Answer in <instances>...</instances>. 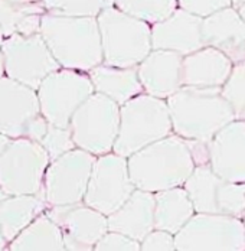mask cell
<instances>
[{
    "mask_svg": "<svg viewBox=\"0 0 245 251\" xmlns=\"http://www.w3.org/2000/svg\"><path fill=\"white\" fill-rule=\"evenodd\" d=\"M107 224L110 231L140 243L154 228V194L136 188L122 206L107 215Z\"/></svg>",
    "mask_w": 245,
    "mask_h": 251,
    "instance_id": "44dd1931",
    "label": "cell"
},
{
    "mask_svg": "<svg viewBox=\"0 0 245 251\" xmlns=\"http://www.w3.org/2000/svg\"><path fill=\"white\" fill-rule=\"evenodd\" d=\"M88 76L94 85V91L122 105L131 97L143 93L136 67L120 68L99 64L88 71Z\"/></svg>",
    "mask_w": 245,
    "mask_h": 251,
    "instance_id": "7402d4cb",
    "label": "cell"
},
{
    "mask_svg": "<svg viewBox=\"0 0 245 251\" xmlns=\"http://www.w3.org/2000/svg\"><path fill=\"white\" fill-rule=\"evenodd\" d=\"M237 10H238V13H240V16L243 18V21L245 22V3H243L240 7H237Z\"/></svg>",
    "mask_w": 245,
    "mask_h": 251,
    "instance_id": "74e56055",
    "label": "cell"
},
{
    "mask_svg": "<svg viewBox=\"0 0 245 251\" xmlns=\"http://www.w3.org/2000/svg\"><path fill=\"white\" fill-rule=\"evenodd\" d=\"M143 251H174V235L159 228H153L140 241Z\"/></svg>",
    "mask_w": 245,
    "mask_h": 251,
    "instance_id": "1f68e13d",
    "label": "cell"
},
{
    "mask_svg": "<svg viewBox=\"0 0 245 251\" xmlns=\"http://www.w3.org/2000/svg\"><path fill=\"white\" fill-rule=\"evenodd\" d=\"M177 6L203 18L214 13L215 10L231 6V0H177Z\"/></svg>",
    "mask_w": 245,
    "mask_h": 251,
    "instance_id": "d6a6232c",
    "label": "cell"
},
{
    "mask_svg": "<svg viewBox=\"0 0 245 251\" xmlns=\"http://www.w3.org/2000/svg\"><path fill=\"white\" fill-rule=\"evenodd\" d=\"M182 55L173 50H151L136 67L143 93L166 100L182 87Z\"/></svg>",
    "mask_w": 245,
    "mask_h": 251,
    "instance_id": "d6986e66",
    "label": "cell"
},
{
    "mask_svg": "<svg viewBox=\"0 0 245 251\" xmlns=\"http://www.w3.org/2000/svg\"><path fill=\"white\" fill-rule=\"evenodd\" d=\"M202 41L226 55L232 64L245 61V22L234 6H226L202 18Z\"/></svg>",
    "mask_w": 245,
    "mask_h": 251,
    "instance_id": "e0dca14e",
    "label": "cell"
},
{
    "mask_svg": "<svg viewBox=\"0 0 245 251\" xmlns=\"http://www.w3.org/2000/svg\"><path fill=\"white\" fill-rule=\"evenodd\" d=\"M195 212L223 214L243 218L245 212V183L222 179L209 166L196 165L183 183Z\"/></svg>",
    "mask_w": 245,
    "mask_h": 251,
    "instance_id": "7c38bea8",
    "label": "cell"
},
{
    "mask_svg": "<svg viewBox=\"0 0 245 251\" xmlns=\"http://www.w3.org/2000/svg\"><path fill=\"white\" fill-rule=\"evenodd\" d=\"M202 18L177 7L166 19L151 25V50H173L182 56L203 45Z\"/></svg>",
    "mask_w": 245,
    "mask_h": 251,
    "instance_id": "ac0fdd59",
    "label": "cell"
},
{
    "mask_svg": "<svg viewBox=\"0 0 245 251\" xmlns=\"http://www.w3.org/2000/svg\"><path fill=\"white\" fill-rule=\"evenodd\" d=\"M9 1H15V3H33V1H41V0H9Z\"/></svg>",
    "mask_w": 245,
    "mask_h": 251,
    "instance_id": "7bdbcfd3",
    "label": "cell"
},
{
    "mask_svg": "<svg viewBox=\"0 0 245 251\" xmlns=\"http://www.w3.org/2000/svg\"><path fill=\"white\" fill-rule=\"evenodd\" d=\"M42 1L33 3H15L9 0H0V27L4 38L16 33V27L24 16L30 13H45Z\"/></svg>",
    "mask_w": 245,
    "mask_h": 251,
    "instance_id": "83f0119b",
    "label": "cell"
},
{
    "mask_svg": "<svg viewBox=\"0 0 245 251\" xmlns=\"http://www.w3.org/2000/svg\"><path fill=\"white\" fill-rule=\"evenodd\" d=\"M44 194L9 195L0 203V232L9 244L39 214L45 212Z\"/></svg>",
    "mask_w": 245,
    "mask_h": 251,
    "instance_id": "603a6c76",
    "label": "cell"
},
{
    "mask_svg": "<svg viewBox=\"0 0 245 251\" xmlns=\"http://www.w3.org/2000/svg\"><path fill=\"white\" fill-rule=\"evenodd\" d=\"M3 39H4V35H3V30H1V27H0V48H1Z\"/></svg>",
    "mask_w": 245,
    "mask_h": 251,
    "instance_id": "ee69618b",
    "label": "cell"
},
{
    "mask_svg": "<svg viewBox=\"0 0 245 251\" xmlns=\"http://www.w3.org/2000/svg\"><path fill=\"white\" fill-rule=\"evenodd\" d=\"M188 148L191 151L192 159L195 165H206L209 163V149H208V142H200V140H186Z\"/></svg>",
    "mask_w": 245,
    "mask_h": 251,
    "instance_id": "d590c367",
    "label": "cell"
},
{
    "mask_svg": "<svg viewBox=\"0 0 245 251\" xmlns=\"http://www.w3.org/2000/svg\"><path fill=\"white\" fill-rule=\"evenodd\" d=\"M9 142H10V139H9L7 136H4V134L0 133V154L3 153L4 149H6V146L9 145Z\"/></svg>",
    "mask_w": 245,
    "mask_h": 251,
    "instance_id": "8d00e7d4",
    "label": "cell"
},
{
    "mask_svg": "<svg viewBox=\"0 0 245 251\" xmlns=\"http://www.w3.org/2000/svg\"><path fill=\"white\" fill-rule=\"evenodd\" d=\"M243 3H245V0H231V6H234L235 9H237V7H240Z\"/></svg>",
    "mask_w": 245,
    "mask_h": 251,
    "instance_id": "ab89813d",
    "label": "cell"
},
{
    "mask_svg": "<svg viewBox=\"0 0 245 251\" xmlns=\"http://www.w3.org/2000/svg\"><path fill=\"white\" fill-rule=\"evenodd\" d=\"M220 93L229 102L235 119L245 120V61L232 65L231 74L220 87Z\"/></svg>",
    "mask_w": 245,
    "mask_h": 251,
    "instance_id": "4316f807",
    "label": "cell"
},
{
    "mask_svg": "<svg viewBox=\"0 0 245 251\" xmlns=\"http://www.w3.org/2000/svg\"><path fill=\"white\" fill-rule=\"evenodd\" d=\"M7 246L10 251L65 250L61 228L45 212L39 214Z\"/></svg>",
    "mask_w": 245,
    "mask_h": 251,
    "instance_id": "d4e9b609",
    "label": "cell"
},
{
    "mask_svg": "<svg viewBox=\"0 0 245 251\" xmlns=\"http://www.w3.org/2000/svg\"><path fill=\"white\" fill-rule=\"evenodd\" d=\"M44 13H30L24 16L21 21V24L16 27V33L24 35V36H30L35 33H39L41 29V18Z\"/></svg>",
    "mask_w": 245,
    "mask_h": 251,
    "instance_id": "e575fe53",
    "label": "cell"
},
{
    "mask_svg": "<svg viewBox=\"0 0 245 251\" xmlns=\"http://www.w3.org/2000/svg\"><path fill=\"white\" fill-rule=\"evenodd\" d=\"M4 75V65H3V56H1V52H0V78Z\"/></svg>",
    "mask_w": 245,
    "mask_h": 251,
    "instance_id": "60d3db41",
    "label": "cell"
},
{
    "mask_svg": "<svg viewBox=\"0 0 245 251\" xmlns=\"http://www.w3.org/2000/svg\"><path fill=\"white\" fill-rule=\"evenodd\" d=\"M94 93L88 73L59 68L36 88L41 114L49 125L68 127L75 110Z\"/></svg>",
    "mask_w": 245,
    "mask_h": 251,
    "instance_id": "9c48e42d",
    "label": "cell"
},
{
    "mask_svg": "<svg viewBox=\"0 0 245 251\" xmlns=\"http://www.w3.org/2000/svg\"><path fill=\"white\" fill-rule=\"evenodd\" d=\"M241 220H243V223H244V226H245V212H244V215H243V218H241Z\"/></svg>",
    "mask_w": 245,
    "mask_h": 251,
    "instance_id": "f6af8a7d",
    "label": "cell"
},
{
    "mask_svg": "<svg viewBox=\"0 0 245 251\" xmlns=\"http://www.w3.org/2000/svg\"><path fill=\"white\" fill-rule=\"evenodd\" d=\"M39 143L48 153L49 160H53L59 157L61 154L76 148L68 127H58V126L52 125H49L45 136L42 137Z\"/></svg>",
    "mask_w": 245,
    "mask_h": 251,
    "instance_id": "f546056e",
    "label": "cell"
},
{
    "mask_svg": "<svg viewBox=\"0 0 245 251\" xmlns=\"http://www.w3.org/2000/svg\"><path fill=\"white\" fill-rule=\"evenodd\" d=\"M36 90L3 75L0 78V133L24 137L27 123L39 114Z\"/></svg>",
    "mask_w": 245,
    "mask_h": 251,
    "instance_id": "2e32d148",
    "label": "cell"
},
{
    "mask_svg": "<svg viewBox=\"0 0 245 251\" xmlns=\"http://www.w3.org/2000/svg\"><path fill=\"white\" fill-rule=\"evenodd\" d=\"M172 131L185 140L209 142L223 126L235 120L220 87L182 85L166 99Z\"/></svg>",
    "mask_w": 245,
    "mask_h": 251,
    "instance_id": "6da1fadb",
    "label": "cell"
},
{
    "mask_svg": "<svg viewBox=\"0 0 245 251\" xmlns=\"http://www.w3.org/2000/svg\"><path fill=\"white\" fill-rule=\"evenodd\" d=\"M134 189L127 157L110 151L96 157L82 203L107 217L122 206Z\"/></svg>",
    "mask_w": 245,
    "mask_h": 251,
    "instance_id": "4fadbf2b",
    "label": "cell"
},
{
    "mask_svg": "<svg viewBox=\"0 0 245 251\" xmlns=\"http://www.w3.org/2000/svg\"><path fill=\"white\" fill-rule=\"evenodd\" d=\"M48 127V120L39 113L36 117H33V119L27 123L26 128H24V137H27V139H30V140H35V142H41L42 137L45 136Z\"/></svg>",
    "mask_w": 245,
    "mask_h": 251,
    "instance_id": "836d02e7",
    "label": "cell"
},
{
    "mask_svg": "<svg viewBox=\"0 0 245 251\" xmlns=\"http://www.w3.org/2000/svg\"><path fill=\"white\" fill-rule=\"evenodd\" d=\"M45 214L61 228L65 250H94L98 240L108 231L107 217L82 202L47 206Z\"/></svg>",
    "mask_w": 245,
    "mask_h": 251,
    "instance_id": "5bb4252c",
    "label": "cell"
},
{
    "mask_svg": "<svg viewBox=\"0 0 245 251\" xmlns=\"http://www.w3.org/2000/svg\"><path fill=\"white\" fill-rule=\"evenodd\" d=\"M110 1H111V3H113V0H110Z\"/></svg>",
    "mask_w": 245,
    "mask_h": 251,
    "instance_id": "bcb514c9",
    "label": "cell"
},
{
    "mask_svg": "<svg viewBox=\"0 0 245 251\" xmlns=\"http://www.w3.org/2000/svg\"><path fill=\"white\" fill-rule=\"evenodd\" d=\"M7 247V243H6V240L3 238V235H1V232H0V251L4 250Z\"/></svg>",
    "mask_w": 245,
    "mask_h": 251,
    "instance_id": "f35d334b",
    "label": "cell"
},
{
    "mask_svg": "<svg viewBox=\"0 0 245 251\" xmlns=\"http://www.w3.org/2000/svg\"><path fill=\"white\" fill-rule=\"evenodd\" d=\"M39 33L61 68L88 73L102 62L96 16H64L45 12Z\"/></svg>",
    "mask_w": 245,
    "mask_h": 251,
    "instance_id": "7a4b0ae2",
    "label": "cell"
},
{
    "mask_svg": "<svg viewBox=\"0 0 245 251\" xmlns=\"http://www.w3.org/2000/svg\"><path fill=\"white\" fill-rule=\"evenodd\" d=\"M1 56L4 75L36 90L42 79L59 70V64L52 56L41 33L24 36L9 35L3 39Z\"/></svg>",
    "mask_w": 245,
    "mask_h": 251,
    "instance_id": "8fae6325",
    "label": "cell"
},
{
    "mask_svg": "<svg viewBox=\"0 0 245 251\" xmlns=\"http://www.w3.org/2000/svg\"><path fill=\"white\" fill-rule=\"evenodd\" d=\"M195 214L192 201L183 186L154 194V228L176 234Z\"/></svg>",
    "mask_w": 245,
    "mask_h": 251,
    "instance_id": "cb8c5ba5",
    "label": "cell"
},
{
    "mask_svg": "<svg viewBox=\"0 0 245 251\" xmlns=\"http://www.w3.org/2000/svg\"><path fill=\"white\" fill-rule=\"evenodd\" d=\"M7 197H9V195H7V194H6V192H4V191H3V189L0 188V203L4 201V200H6Z\"/></svg>",
    "mask_w": 245,
    "mask_h": 251,
    "instance_id": "b9f144b4",
    "label": "cell"
},
{
    "mask_svg": "<svg viewBox=\"0 0 245 251\" xmlns=\"http://www.w3.org/2000/svg\"><path fill=\"white\" fill-rule=\"evenodd\" d=\"M120 126V105L93 93L73 114L68 128L76 148L94 156L113 151Z\"/></svg>",
    "mask_w": 245,
    "mask_h": 251,
    "instance_id": "8992f818",
    "label": "cell"
},
{
    "mask_svg": "<svg viewBox=\"0 0 245 251\" xmlns=\"http://www.w3.org/2000/svg\"><path fill=\"white\" fill-rule=\"evenodd\" d=\"M209 166L225 180L245 183V120H232L208 142Z\"/></svg>",
    "mask_w": 245,
    "mask_h": 251,
    "instance_id": "9a60e30c",
    "label": "cell"
},
{
    "mask_svg": "<svg viewBox=\"0 0 245 251\" xmlns=\"http://www.w3.org/2000/svg\"><path fill=\"white\" fill-rule=\"evenodd\" d=\"M177 251H245L241 218L223 214L195 212L174 234Z\"/></svg>",
    "mask_w": 245,
    "mask_h": 251,
    "instance_id": "ba28073f",
    "label": "cell"
},
{
    "mask_svg": "<svg viewBox=\"0 0 245 251\" xmlns=\"http://www.w3.org/2000/svg\"><path fill=\"white\" fill-rule=\"evenodd\" d=\"M45 10L64 16H97L110 0H41Z\"/></svg>",
    "mask_w": 245,
    "mask_h": 251,
    "instance_id": "f1b7e54d",
    "label": "cell"
},
{
    "mask_svg": "<svg viewBox=\"0 0 245 251\" xmlns=\"http://www.w3.org/2000/svg\"><path fill=\"white\" fill-rule=\"evenodd\" d=\"M232 61L212 47H202L182 58L180 82L188 87H222Z\"/></svg>",
    "mask_w": 245,
    "mask_h": 251,
    "instance_id": "ffe728a7",
    "label": "cell"
},
{
    "mask_svg": "<svg viewBox=\"0 0 245 251\" xmlns=\"http://www.w3.org/2000/svg\"><path fill=\"white\" fill-rule=\"evenodd\" d=\"M49 156L39 142L27 137L10 139L0 154V188L7 195L44 194Z\"/></svg>",
    "mask_w": 245,
    "mask_h": 251,
    "instance_id": "52a82bcc",
    "label": "cell"
},
{
    "mask_svg": "<svg viewBox=\"0 0 245 251\" xmlns=\"http://www.w3.org/2000/svg\"><path fill=\"white\" fill-rule=\"evenodd\" d=\"M171 133L173 131L166 100L140 93L120 105V126L113 151L128 157Z\"/></svg>",
    "mask_w": 245,
    "mask_h": 251,
    "instance_id": "5b68a950",
    "label": "cell"
},
{
    "mask_svg": "<svg viewBox=\"0 0 245 251\" xmlns=\"http://www.w3.org/2000/svg\"><path fill=\"white\" fill-rule=\"evenodd\" d=\"M102 64L137 67L151 50V25L107 4L97 16Z\"/></svg>",
    "mask_w": 245,
    "mask_h": 251,
    "instance_id": "277c9868",
    "label": "cell"
},
{
    "mask_svg": "<svg viewBox=\"0 0 245 251\" xmlns=\"http://www.w3.org/2000/svg\"><path fill=\"white\" fill-rule=\"evenodd\" d=\"M96 251H139L140 243L117 231H107L94 246Z\"/></svg>",
    "mask_w": 245,
    "mask_h": 251,
    "instance_id": "4dcf8cb0",
    "label": "cell"
},
{
    "mask_svg": "<svg viewBox=\"0 0 245 251\" xmlns=\"http://www.w3.org/2000/svg\"><path fill=\"white\" fill-rule=\"evenodd\" d=\"M113 4L150 25L166 19L179 7L177 0H113Z\"/></svg>",
    "mask_w": 245,
    "mask_h": 251,
    "instance_id": "484cf974",
    "label": "cell"
},
{
    "mask_svg": "<svg viewBox=\"0 0 245 251\" xmlns=\"http://www.w3.org/2000/svg\"><path fill=\"white\" fill-rule=\"evenodd\" d=\"M94 154L75 148L50 160L44 177V200L48 206L76 205L84 200Z\"/></svg>",
    "mask_w": 245,
    "mask_h": 251,
    "instance_id": "30bf717a",
    "label": "cell"
},
{
    "mask_svg": "<svg viewBox=\"0 0 245 251\" xmlns=\"http://www.w3.org/2000/svg\"><path fill=\"white\" fill-rule=\"evenodd\" d=\"M127 166L137 189L156 194L174 186H183L196 165L186 140L171 133L130 154Z\"/></svg>",
    "mask_w": 245,
    "mask_h": 251,
    "instance_id": "3957f363",
    "label": "cell"
}]
</instances>
